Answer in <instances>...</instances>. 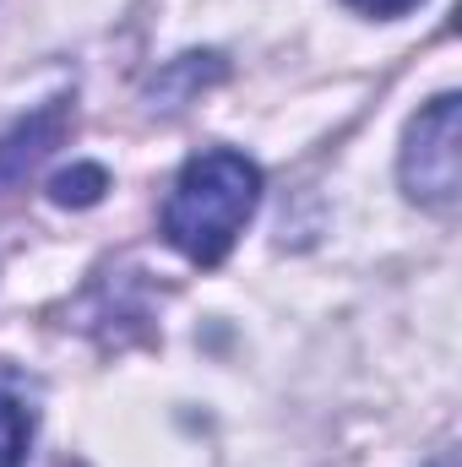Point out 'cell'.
Returning <instances> with one entry per match:
<instances>
[{"instance_id":"6da1fadb","label":"cell","mask_w":462,"mask_h":467,"mask_svg":"<svg viewBox=\"0 0 462 467\" xmlns=\"http://www.w3.org/2000/svg\"><path fill=\"white\" fill-rule=\"evenodd\" d=\"M256 202H261V169L234 147H207L180 169L163 202V239L185 261L218 266L234 250L239 229L250 223Z\"/></svg>"},{"instance_id":"7a4b0ae2","label":"cell","mask_w":462,"mask_h":467,"mask_svg":"<svg viewBox=\"0 0 462 467\" xmlns=\"http://www.w3.org/2000/svg\"><path fill=\"white\" fill-rule=\"evenodd\" d=\"M397 180L408 191V202L452 213L462 191V104L457 93L430 99L408 136H403V158H397Z\"/></svg>"},{"instance_id":"3957f363","label":"cell","mask_w":462,"mask_h":467,"mask_svg":"<svg viewBox=\"0 0 462 467\" xmlns=\"http://www.w3.org/2000/svg\"><path fill=\"white\" fill-rule=\"evenodd\" d=\"M60 136H66V104H60V99L44 104V109H33L27 119H16V125L0 136V191L22 185V180L44 163V152H49Z\"/></svg>"},{"instance_id":"277c9868","label":"cell","mask_w":462,"mask_h":467,"mask_svg":"<svg viewBox=\"0 0 462 467\" xmlns=\"http://www.w3.org/2000/svg\"><path fill=\"white\" fill-rule=\"evenodd\" d=\"M27 441H33V408L16 391V380L0 375V467H22Z\"/></svg>"},{"instance_id":"5b68a950","label":"cell","mask_w":462,"mask_h":467,"mask_svg":"<svg viewBox=\"0 0 462 467\" xmlns=\"http://www.w3.org/2000/svg\"><path fill=\"white\" fill-rule=\"evenodd\" d=\"M104 191H110V174H104L99 163H77V169H66V174L49 180V196H55L60 207H93Z\"/></svg>"},{"instance_id":"8992f818","label":"cell","mask_w":462,"mask_h":467,"mask_svg":"<svg viewBox=\"0 0 462 467\" xmlns=\"http://www.w3.org/2000/svg\"><path fill=\"white\" fill-rule=\"evenodd\" d=\"M353 11H364V16H403V11H414L419 0H348Z\"/></svg>"},{"instance_id":"52a82bcc","label":"cell","mask_w":462,"mask_h":467,"mask_svg":"<svg viewBox=\"0 0 462 467\" xmlns=\"http://www.w3.org/2000/svg\"><path fill=\"white\" fill-rule=\"evenodd\" d=\"M436 467H457V457H441V462H436Z\"/></svg>"}]
</instances>
